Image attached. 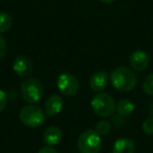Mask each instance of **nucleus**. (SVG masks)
Here are the masks:
<instances>
[{
	"instance_id": "obj_1",
	"label": "nucleus",
	"mask_w": 153,
	"mask_h": 153,
	"mask_svg": "<svg viewBox=\"0 0 153 153\" xmlns=\"http://www.w3.org/2000/svg\"><path fill=\"white\" fill-rule=\"evenodd\" d=\"M110 82L119 91H131L136 85V76L130 68L120 66L111 71Z\"/></svg>"
},
{
	"instance_id": "obj_2",
	"label": "nucleus",
	"mask_w": 153,
	"mask_h": 153,
	"mask_svg": "<svg viewBox=\"0 0 153 153\" xmlns=\"http://www.w3.org/2000/svg\"><path fill=\"white\" fill-rule=\"evenodd\" d=\"M21 94L25 102L30 104L37 103L42 99L44 94V87L42 82L36 78H27L21 83Z\"/></svg>"
},
{
	"instance_id": "obj_3",
	"label": "nucleus",
	"mask_w": 153,
	"mask_h": 153,
	"mask_svg": "<svg viewBox=\"0 0 153 153\" xmlns=\"http://www.w3.org/2000/svg\"><path fill=\"white\" fill-rule=\"evenodd\" d=\"M91 108L97 115L101 117H109L114 113L115 104L113 98L108 94H98L91 100Z\"/></svg>"
},
{
	"instance_id": "obj_4",
	"label": "nucleus",
	"mask_w": 153,
	"mask_h": 153,
	"mask_svg": "<svg viewBox=\"0 0 153 153\" xmlns=\"http://www.w3.org/2000/svg\"><path fill=\"white\" fill-rule=\"evenodd\" d=\"M76 146L81 153H99L102 149V140L94 130L88 129L79 136Z\"/></svg>"
},
{
	"instance_id": "obj_5",
	"label": "nucleus",
	"mask_w": 153,
	"mask_h": 153,
	"mask_svg": "<svg viewBox=\"0 0 153 153\" xmlns=\"http://www.w3.org/2000/svg\"><path fill=\"white\" fill-rule=\"evenodd\" d=\"M19 119L26 127L37 128L40 127L45 122V114L40 107L35 105H26L20 110Z\"/></svg>"
},
{
	"instance_id": "obj_6",
	"label": "nucleus",
	"mask_w": 153,
	"mask_h": 153,
	"mask_svg": "<svg viewBox=\"0 0 153 153\" xmlns=\"http://www.w3.org/2000/svg\"><path fill=\"white\" fill-rule=\"evenodd\" d=\"M57 87L61 94L67 97H72L76 94V92L80 89L79 80L74 74L64 72L58 76L57 80Z\"/></svg>"
},
{
	"instance_id": "obj_7",
	"label": "nucleus",
	"mask_w": 153,
	"mask_h": 153,
	"mask_svg": "<svg viewBox=\"0 0 153 153\" xmlns=\"http://www.w3.org/2000/svg\"><path fill=\"white\" fill-rule=\"evenodd\" d=\"M13 69L16 74L21 78L30 76L34 69V64L30 57L27 56H18L13 64Z\"/></svg>"
},
{
	"instance_id": "obj_8",
	"label": "nucleus",
	"mask_w": 153,
	"mask_h": 153,
	"mask_svg": "<svg viewBox=\"0 0 153 153\" xmlns=\"http://www.w3.org/2000/svg\"><path fill=\"white\" fill-rule=\"evenodd\" d=\"M130 65L133 69L137 71H144L149 66V57L145 51H135L131 53L129 58Z\"/></svg>"
},
{
	"instance_id": "obj_9",
	"label": "nucleus",
	"mask_w": 153,
	"mask_h": 153,
	"mask_svg": "<svg viewBox=\"0 0 153 153\" xmlns=\"http://www.w3.org/2000/svg\"><path fill=\"white\" fill-rule=\"evenodd\" d=\"M62 130L57 126H49L43 132V140L49 147L58 145L62 140Z\"/></svg>"
},
{
	"instance_id": "obj_10",
	"label": "nucleus",
	"mask_w": 153,
	"mask_h": 153,
	"mask_svg": "<svg viewBox=\"0 0 153 153\" xmlns=\"http://www.w3.org/2000/svg\"><path fill=\"white\" fill-rule=\"evenodd\" d=\"M63 108V99L60 96H51V98L47 99V101L44 104V111L47 115L53 117L61 112Z\"/></svg>"
},
{
	"instance_id": "obj_11",
	"label": "nucleus",
	"mask_w": 153,
	"mask_h": 153,
	"mask_svg": "<svg viewBox=\"0 0 153 153\" xmlns=\"http://www.w3.org/2000/svg\"><path fill=\"white\" fill-rule=\"evenodd\" d=\"M109 81V76L106 71H98L91 76L89 80L90 88L94 91H101L106 88Z\"/></svg>"
},
{
	"instance_id": "obj_12",
	"label": "nucleus",
	"mask_w": 153,
	"mask_h": 153,
	"mask_svg": "<svg viewBox=\"0 0 153 153\" xmlns=\"http://www.w3.org/2000/svg\"><path fill=\"white\" fill-rule=\"evenodd\" d=\"M135 144L132 140L127 137L119 138L114 142L112 147V153H134Z\"/></svg>"
},
{
	"instance_id": "obj_13",
	"label": "nucleus",
	"mask_w": 153,
	"mask_h": 153,
	"mask_svg": "<svg viewBox=\"0 0 153 153\" xmlns=\"http://www.w3.org/2000/svg\"><path fill=\"white\" fill-rule=\"evenodd\" d=\"M115 110L121 117H128V115H130L133 112L134 104L130 100L123 99V100L119 101V103L117 104V107H115Z\"/></svg>"
},
{
	"instance_id": "obj_14",
	"label": "nucleus",
	"mask_w": 153,
	"mask_h": 153,
	"mask_svg": "<svg viewBox=\"0 0 153 153\" xmlns=\"http://www.w3.org/2000/svg\"><path fill=\"white\" fill-rule=\"evenodd\" d=\"M13 24V19L11 15L7 13H0V34L5 33L11 28Z\"/></svg>"
},
{
	"instance_id": "obj_15",
	"label": "nucleus",
	"mask_w": 153,
	"mask_h": 153,
	"mask_svg": "<svg viewBox=\"0 0 153 153\" xmlns=\"http://www.w3.org/2000/svg\"><path fill=\"white\" fill-rule=\"evenodd\" d=\"M111 130V125L109 122L107 121H100L97 123L96 125V130L94 131L99 134V135H106V134L109 133V131Z\"/></svg>"
},
{
	"instance_id": "obj_16",
	"label": "nucleus",
	"mask_w": 153,
	"mask_h": 153,
	"mask_svg": "<svg viewBox=\"0 0 153 153\" xmlns=\"http://www.w3.org/2000/svg\"><path fill=\"white\" fill-rule=\"evenodd\" d=\"M143 89L149 96H153V74H149L143 83Z\"/></svg>"
},
{
	"instance_id": "obj_17",
	"label": "nucleus",
	"mask_w": 153,
	"mask_h": 153,
	"mask_svg": "<svg viewBox=\"0 0 153 153\" xmlns=\"http://www.w3.org/2000/svg\"><path fill=\"white\" fill-rule=\"evenodd\" d=\"M143 131L149 135H153V117H148L143 122Z\"/></svg>"
},
{
	"instance_id": "obj_18",
	"label": "nucleus",
	"mask_w": 153,
	"mask_h": 153,
	"mask_svg": "<svg viewBox=\"0 0 153 153\" xmlns=\"http://www.w3.org/2000/svg\"><path fill=\"white\" fill-rule=\"evenodd\" d=\"M7 53V44L5 39L0 35V60H2Z\"/></svg>"
},
{
	"instance_id": "obj_19",
	"label": "nucleus",
	"mask_w": 153,
	"mask_h": 153,
	"mask_svg": "<svg viewBox=\"0 0 153 153\" xmlns=\"http://www.w3.org/2000/svg\"><path fill=\"white\" fill-rule=\"evenodd\" d=\"M7 97L4 91L0 90V111H2L3 109L7 107Z\"/></svg>"
},
{
	"instance_id": "obj_20",
	"label": "nucleus",
	"mask_w": 153,
	"mask_h": 153,
	"mask_svg": "<svg viewBox=\"0 0 153 153\" xmlns=\"http://www.w3.org/2000/svg\"><path fill=\"white\" fill-rule=\"evenodd\" d=\"M38 153H58L57 150H55L53 148L51 147H43L39 150Z\"/></svg>"
},
{
	"instance_id": "obj_21",
	"label": "nucleus",
	"mask_w": 153,
	"mask_h": 153,
	"mask_svg": "<svg viewBox=\"0 0 153 153\" xmlns=\"http://www.w3.org/2000/svg\"><path fill=\"white\" fill-rule=\"evenodd\" d=\"M99 1H101V2H103V3H112L115 0H99Z\"/></svg>"
}]
</instances>
